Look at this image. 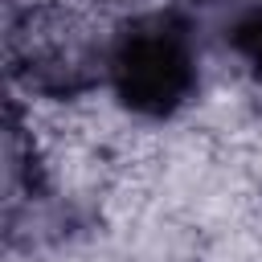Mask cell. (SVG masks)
<instances>
[{
  "mask_svg": "<svg viewBox=\"0 0 262 262\" xmlns=\"http://www.w3.org/2000/svg\"><path fill=\"white\" fill-rule=\"evenodd\" d=\"M106 78L127 111L143 119H168L196 90V45L176 16H139L115 37L106 53Z\"/></svg>",
  "mask_w": 262,
  "mask_h": 262,
  "instance_id": "obj_1",
  "label": "cell"
},
{
  "mask_svg": "<svg viewBox=\"0 0 262 262\" xmlns=\"http://www.w3.org/2000/svg\"><path fill=\"white\" fill-rule=\"evenodd\" d=\"M229 49L242 57V66L262 82V0L258 4H250L237 20H233V29H229Z\"/></svg>",
  "mask_w": 262,
  "mask_h": 262,
  "instance_id": "obj_2",
  "label": "cell"
}]
</instances>
